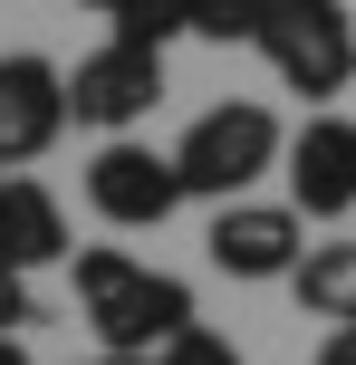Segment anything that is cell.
I'll use <instances>...</instances> for the list:
<instances>
[{"label": "cell", "mask_w": 356, "mask_h": 365, "mask_svg": "<svg viewBox=\"0 0 356 365\" xmlns=\"http://www.w3.org/2000/svg\"><path fill=\"white\" fill-rule=\"evenodd\" d=\"M318 365H356V317H347V327H327V336H318Z\"/></svg>", "instance_id": "9a60e30c"}, {"label": "cell", "mask_w": 356, "mask_h": 365, "mask_svg": "<svg viewBox=\"0 0 356 365\" xmlns=\"http://www.w3.org/2000/svg\"><path fill=\"white\" fill-rule=\"evenodd\" d=\"M0 365H29V346H19V336H0Z\"/></svg>", "instance_id": "2e32d148"}, {"label": "cell", "mask_w": 356, "mask_h": 365, "mask_svg": "<svg viewBox=\"0 0 356 365\" xmlns=\"http://www.w3.org/2000/svg\"><path fill=\"white\" fill-rule=\"evenodd\" d=\"M0 182H10V173H0Z\"/></svg>", "instance_id": "d6986e66"}, {"label": "cell", "mask_w": 356, "mask_h": 365, "mask_svg": "<svg viewBox=\"0 0 356 365\" xmlns=\"http://www.w3.org/2000/svg\"><path fill=\"white\" fill-rule=\"evenodd\" d=\"M154 365H241V346H231V336H212V327H203V317H193V327H183V336H173V346H164V356H154Z\"/></svg>", "instance_id": "4fadbf2b"}, {"label": "cell", "mask_w": 356, "mask_h": 365, "mask_svg": "<svg viewBox=\"0 0 356 365\" xmlns=\"http://www.w3.org/2000/svg\"><path fill=\"white\" fill-rule=\"evenodd\" d=\"M68 135V68H49L39 48L0 58V164H29Z\"/></svg>", "instance_id": "52a82bcc"}, {"label": "cell", "mask_w": 356, "mask_h": 365, "mask_svg": "<svg viewBox=\"0 0 356 365\" xmlns=\"http://www.w3.org/2000/svg\"><path fill=\"white\" fill-rule=\"evenodd\" d=\"M19 327H29V279L0 269V336H19Z\"/></svg>", "instance_id": "5bb4252c"}, {"label": "cell", "mask_w": 356, "mask_h": 365, "mask_svg": "<svg viewBox=\"0 0 356 365\" xmlns=\"http://www.w3.org/2000/svg\"><path fill=\"white\" fill-rule=\"evenodd\" d=\"M270 10H280V0H193V38H212V48H260Z\"/></svg>", "instance_id": "7c38bea8"}, {"label": "cell", "mask_w": 356, "mask_h": 365, "mask_svg": "<svg viewBox=\"0 0 356 365\" xmlns=\"http://www.w3.org/2000/svg\"><path fill=\"white\" fill-rule=\"evenodd\" d=\"M260 58H270L280 87L337 96L347 77H356V19H347V0H280L270 29H260Z\"/></svg>", "instance_id": "3957f363"}, {"label": "cell", "mask_w": 356, "mask_h": 365, "mask_svg": "<svg viewBox=\"0 0 356 365\" xmlns=\"http://www.w3.org/2000/svg\"><path fill=\"white\" fill-rule=\"evenodd\" d=\"M77 10H116V0H77Z\"/></svg>", "instance_id": "ac0fdd59"}, {"label": "cell", "mask_w": 356, "mask_h": 365, "mask_svg": "<svg viewBox=\"0 0 356 365\" xmlns=\"http://www.w3.org/2000/svg\"><path fill=\"white\" fill-rule=\"evenodd\" d=\"M203 259L222 279H289L308 259V212L299 202H212V231H203Z\"/></svg>", "instance_id": "5b68a950"}, {"label": "cell", "mask_w": 356, "mask_h": 365, "mask_svg": "<svg viewBox=\"0 0 356 365\" xmlns=\"http://www.w3.org/2000/svg\"><path fill=\"white\" fill-rule=\"evenodd\" d=\"M106 29L135 38V48H173V38H193V0H116Z\"/></svg>", "instance_id": "8fae6325"}, {"label": "cell", "mask_w": 356, "mask_h": 365, "mask_svg": "<svg viewBox=\"0 0 356 365\" xmlns=\"http://www.w3.org/2000/svg\"><path fill=\"white\" fill-rule=\"evenodd\" d=\"M289 135L260 96H231V106H203L173 145V173H183V202H241L260 173H280Z\"/></svg>", "instance_id": "7a4b0ae2"}, {"label": "cell", "mask_w": 356, "mask_h": 365, "mask_svg": "<svg viewBox=\"0 0 356 365\" xmlns=\"http://www.w3.org/2000/svg\"><path fill=\"white\" fill-rule=\"evenodd\" d=\"M96 365H154V356H96Z\"/></svg>", "instance_id": "e0dca14e"}, {"label": "cell", "mask_w": 356, "mask_h": 365, "mask_svg": "<svg viewBox=\"0 0 356 365\" xmlns=\"http://www.w3.org/2000/svg\"><path fill=\"white\" fill-rule=\"evenodd\" d=\"M289 289H299V308H308V317L347 327V317H356V240H318V250L289 269Z\"/></svg>", "instance_id": "30bf717a"}, {"label": "cell", "mask_w": 356, "mask_h": 365, "mask_svg": "<svg viewBox=\"0 0 356 365\" xmlns=\"http://www.w3.org/2000/svg\"><path fill=\"white\" fill-rule=\"evenodd\" d=\"M77 317L96 327V356H164L193 327V289L126 250H77Z\"/></svg>", "instance_id": "6da1fadb"}, {"label": "cell", "mask_w": 356, "mask_h": 365, "mask_svg": "<svg viewBox=\"0 0 356 365\" xmlns=\"http://www.w3.org/2000/svg\"><path fill=\"white\" fill-rule=\"evenodd\" d=\"M280 173H289V202H299L308 221H347L356 212V125L347 115H308V125L289 135Z\"/></svg>", "instance_id": "ba28073f"}, {"label": "cell", "mask_w": 356, "mask_h": 365, "mask_svg": "<svg viewBox=\"0 0 356 365\" xmlns=\"http://www.w3.org/2000/svg\"><path fill=\"white\" fill-rule=\"evenodd\" d=\"M173 202H183L173 154L135 145V135H106V154L87 164V212L116 221V231H154V221H173Z\"/></svg>", "instance_id": "8992f818"}, {"label": "cell", "mask_w": 356, "mask_h": 365, "mask_svg": "<svg viewBox=\"0 0 356 365\" xmlns=\"http://www.w3.org/2000/svg\"><path fill=\"white\" fill-rule=\"evenodd\" d=\"M164 106V48H135V38H106L68 68V125L96 135H135L145 115Z\"/></svg>", "instance_id": "277c9868"}, {"label": "cell", "mask_w": 356, "mask_h": 365, "mask_svg": "<svg viewBox=\"0 0 356 365\" xmlns=\"http://www.w3.org/2000/svg\"><path fill=\"white\" fill-rule=\"evenodd\" d=\"M49 259H68V202L49 192V182L10 173L0 182V269H49Z\"/></svg>", "instance_id": "9c48e42d"}]
</instances>
